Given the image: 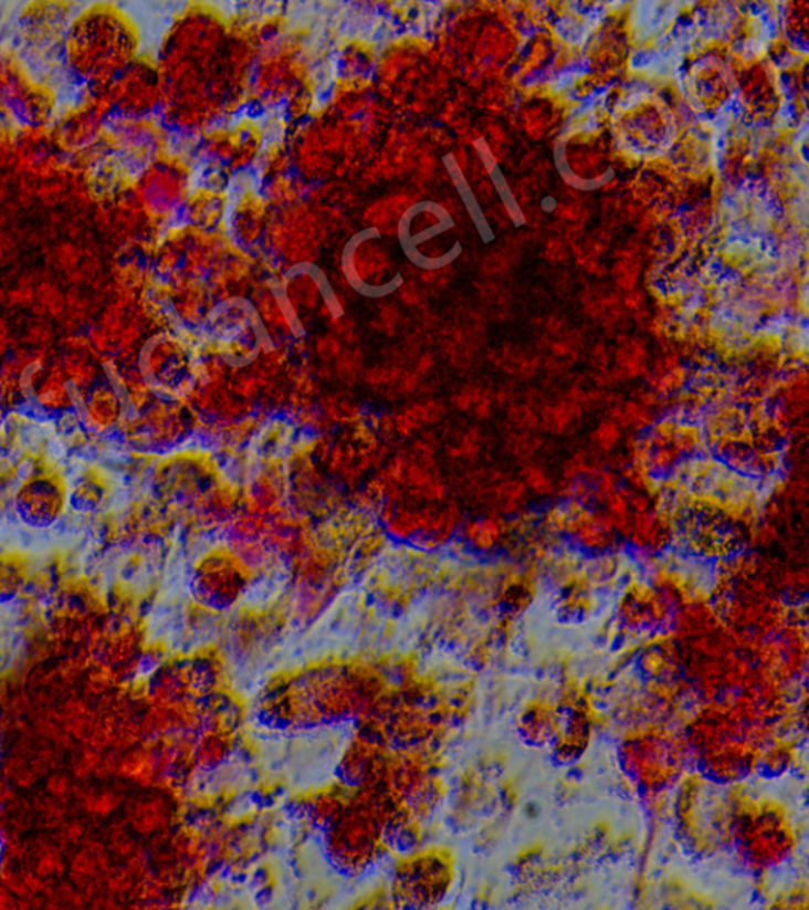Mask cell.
I'll return each instance as SVG.
<instances>
[{
    "instance_id": "cell-1",
    "label": "cell",
    "mask_w": 809,
    "mask_h": 910,
    "mask_svg": "<svg viewBox=\"0 0 809 910\" xmlns=\"http://www.w3.org/2000/svg\"><path fill=\"white\" fill-rule=\"evenodd\" d=\"M138 45L136 25L124 10L113 3H92L70 20L62 67L83 87L106 86L135 62Z\"/></svg>"
},
{
    "instance_id": "cell-2",
    "label": "cell",
    "mask_w": 809,
    "mask_h": 910,
    "mask_svg": "<svg viewBox=\"0 0 809 910\" xmlns=\"http://www.w3.org/2000/svg\"><path fill=\"white\" fill-rule=\"evenodd\" d=\"M731 843L753 868L774 869L794 854L796 833L785 809L771 802H753L734 809Z\"/></svg>"
},
{
    "instance_id": "cell-3",
    "label": "cell",
    "mask_w": 809,
    "mask_h": 910,
    "mask_svg": "<svg viewBox=\"0 0 809 910\" xmlns=\"http://www.w3.org/2000/svg\"><path fill=\"white\" fill-rule=\"evenodd\" d=\"M685 784L676 805L680 836L687 847L712 853L731 841L735 806L718 794L721 784L707 777Z\"/></svg>"
},
{
    "instance_id": "cell-4",
    "label": "cell",
    "mask_w": 809,
    "mask_h": 910,
    "mask_svg": "<svg viewBox=\"0 0 809 910\" xmlns=\"http://www.w3.org/2000/svg\"><path fill=\"white\" fill-rule=\"evenodd\" d=\"M690 751L668 732L632 733L620 746L624 773L647 792L665 791L683 775Z\"/></svg>"
},
{
    "instance_id": "cell-5",
    "label": "cell",
    "mask_w": 809,
    "mask_h": 910,
    "mask_svg": "<svg viewBox=\"0 0 809 910\" xmlns=\"http://www.w3.org/2000/svg\"><path fill=\"white\" fill-rule=\"evenodd\" d=\"M24 517L34 523H50L64 512L61 488L51 479L29 481L20 495Z\"/></svg>"
},
{
    "instance_id": "cell-6",
    "label": "cell",
    "mask_w": 809,
    "mask_h": 910,
    "mask_svg": "<svg viewBox=\"0 0 809 910\" xmlns=\"http://www.w3.org/2000/svg\"><path fill=\"white\" fill-rule=\"evenodd\" d=\"M560 714L546 702H535L522 713L518 720V732L525 742L533 746L554 742L560 731Z\"/></svg>"
},
{
    "instance_id": "cell-7",
    "label": "cell",
    "mask_w": 809,
    "mask_h": 910,
    "mask_svg": "<svg viewBox=\"0 0 809 910\" xmlns=\"http://www.w3.org/2000/svg\"><path fill=\"white\" fill-rule=\"evenodd\" d=\"M590 736L591 724L587 714L580 710H572L565 728L560 725V731L551 742L554 743L555 755L565 762L576 761L587 750Z\"/></svg>"
},
{
    "instance_id": "cell-8",
    "label": "cell",
    "mask_w": 809,
    "mask_h": 910,
    "mask_svg": "<svg viewBox=\"0 0 809 910\" xmlns=\"http://www.w3.org/2000/svg\"><path fill=\"white\" fill-rule=\"evenodd\" d=\"M543 446L540 438L527 432H513L507 437L506 448L516 459L528 462L533 454Z\"/></svg>"
},
{
    "instance_id": "cell-9",
    "label": "cell",
    "mask_w": 809,
    "mask_h": 910,
    "mask_svg": "<svg viewBox=\"0 0 809 910\" xmlns=\"http://www.w3.org/2000/svg\"><path fill=\"white\" fill-rule=\"evenodd\" d=\"M522 477L525 479V484H527L533 492L538 493V495H549V493L554 492V481H551L549 474L544 471V468L536 466V463H525L524 470H522Z\"/></svg>"
},
{
    "instance_id": "cell-10",
    "label": "cell",
    "mask_w": 809,
    "mask_h": 910,
    "mask_svg": "<svg viewBox=\"0 0 809 910\" xmlns=\"http://www.w3.org/2000/svg\"><path fill=\"white\" fill-rule=\"evenodd\" d=\"M621 437V429L616 422L606 419L599 423L598 429L593 433L595 443L601 451L610 452L619 443Z\"/></svg>"
},
{
    "instance_id": "cell-11",
    "label": "cell",
    "mask_w": 809,
    "mask_h": 910,
    "mask_svg": "<svg viewBox=\"0 0 809 910\" xmlns=\"http://www.w3.org/2000/svg\"><path fill=\"white\" fill-rule=\"evenodd\" d=\"M17 242L6 231H0V268L12 263L13 257L17 255Z\"/></svg>"
},
{
    "instance_id": "cell-12",
    "label": "cell",
    "mask_w": 809,
    "mask_h": 910,
    "mask_svg": "<svg viewBox=\"0 0 809 910\" xmlns=\"http://www.w3.org/2000/svg\"><path fill=\"white\" fill-rule=\"evenodd\" d=\"M628 504L634 514H639V512H647L650 511V499L645 496V493L632 492L630 500H628Z\"/></svg>"
}]
</instances>
